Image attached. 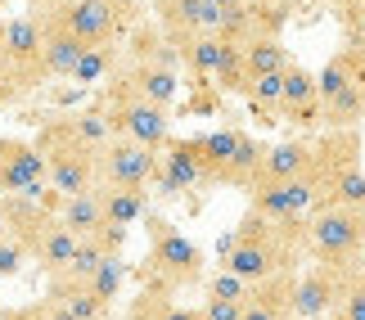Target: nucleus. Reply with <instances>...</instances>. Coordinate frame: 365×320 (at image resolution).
<instances>
[{
    "label": "nucleus",
    "instance_id": "nucleus-1",
    "mask_svg": "<svg viewBox=\"0 0 365 320\" xmlns=\"http://www.w3.org/2000/svg\"><path fill=\"white\" fill-rule=\"evenodd\" d=\"M221 262L244 284H262L275 275L302 271L307 262V217L302 221H271L257 212H244L226 239H221Z\"/></svg>",
    "mask_w": 365,
    "mask_h": 320
},
{
    "label": "nucleus",
    "instance_id": "nucleus-2",
    "mask_svg": "<svg viewBox=\"0 0 365 320\" xmlns=\"http://www.w3.org/2000/svg\"><path fill=\"white\" fill-rule=\"evenodd\" d=\"M176 145L185 149L199 167L203 185H226V190H252V176L262 167L266 145L248 131L221 127V131H199V135H176Z\"/></svg>",
    "mask_w": 365,
    "mask_h": 320
},
{
    "label": "nucleus",
    "instance_id": "nucleus-3",
    "mask_svg": "<svg viewBox=\"0 0 365 320\" xmlns=\"http://www.w3.org/2000/svg\"><path fill=\"white\" fill-rule=\"evenodd\" d=\"M145 239H149V248H145V262H140V280L145 284H163V289H172V294L203 289L207 257L176 221H167L163 212H149L145 217Z\"/></svg>",
    "mask_w": 365,
    "mask_h": 320
},
{
    "label": "nucleus",
    "instance_id": "nucleus-4",
    "mask_svg": "<svg viewBox=\"0 0 365 320\" xmlns=\"http://www.w3.org/2000/svg\"><path fill=\"white\" fill-rule=\"evenodd\" d=\"M36 154L46 158V185L54 199H77V194H91L100 185V172H95V149L77 135V127L68 122V113L41 122L36 131Z\"/></svg>",
    "mask_w": 365,
    "mask_h": 320
},
{
    "label": "nucleus",
    "instance_id": "nucleus-5",
    "mask_svg": "<svg viewBox=\"0 0 365 320\" xmlns=\"http://www.w3.org/2000/svg\"><path fill=\"white\" fill-rule=\"evenodd\" d=\"M307 257L320 267H365V207L325 203L307 217Z\"/></svg>",
    "mask_w": 365,
    "mask_h": 320
},
{
    "label": "nucleus",
    "instance_id": "nucleus-6",
    "mask_svg": "<svg viewBox=\"0 0 365 320\" xmlns=\"http://www.w3.org/2000/svg\"><path fill=\"white\" fill-rule=\"evenodd\" d=\"M316 91H320V131H361L365 122V91L352 81L343 50H334L316 68Z\"/></svg>",
    "mask_w": 365,
    "mask_h": 320
},
{
    "label": "nucleus",
    "instance_id": "nucleus-7",
    "mask_svg": "<svg viewBox=\"0 0 365 320\" xmlns=\"http://www.w3.org/2000/svg\"><path fill=\"white\" fill-rule=\"evenodd\" d=\"M104 118L113 127L118 140H131V145H145L153 154H163L167 140H172V108H158V104H145V100H131V95H104Z\"/></svg>",
    "mask_w": 365,
    "mask_h": 320
},
{
    "label": "nucleus",
    "instance_id": "nucleus-8",
    "mask_svg": "<svg viewBox=\"0 0 365 320\" xmlns=\"http://www.w3.org/2000/svg\"><path fill=\"white\" fill-rule=\"evenodd\" d=\"M41 41H46V32H41V19L32 9L19 14V19H5V41H0V63L9 68L14 77H19L23 91H36L46 86V63H41Z\"/></svg>",
    "mask_w": 365,
    "mask_h": 320
},
{
    "label": "nucleus",
    "instance_id": "nucleus-9",
    "mask_svg": "<svg viewBox=\"0 0 365 320\" xmlns=\"http://www.w3.org/2000/svg\"><path fill=\"white\" fill-rule=\"evenodd\" d=\"M36 14H50L59 27H68L81 46H122V27L113 19V9L104 0H54L50 9H36Z\"/></svg>",
    "mask_w": 365,
    "mask_h": 320
},
{
    "label": "nucleus",
    "instance_id": "nucleus-10",
    "mask_svg": "<svg viewBox=\"0 0 365 320\" xmlns=\"http://www.w3.org/2000/svg\"><path fill=\"white\" fill-rule=\"evenodd\" d=\"M347 275H352V271L320 267V262L302 267L298 271V289H293V316H298V320H329V316H339Z\"/></svg>",
    "mask_w": 365,
    "mask_h": 320
},
{
    "label": "nucleus",
    "instance_id": "nucleus-11",
    "mask_svg": "<svg viewBox=\"0 0 365 320\" xmlns=\"http://www.w3.org/2000/svg\"><path fill=\"white\" fill-rule=\"evenodd\" d=\"M104 95H131V100L172 108L176 95H180V73H176V68H163V63H131V59H122V68L104 81Z\"/></svg>",
    "mask_w": 365,
    "mask_h": 320
},
{
    "label": "nucleus",
    "instance_id": "nucleus-12",
    "mask_svg": "<svg viewBox=\"0 0 365 320\" xmlns=\"http://www.w3.org/2000/svg\"><path fill=\"white\" fill-rule=\"evenodd\" d=\"M0 194H27V199H50L46 185V158L36 154L23 135H0Z\"/></svg>",
    "mask_w": 365,
    "mask_h": 320
},
{
    "label": "nucleus",
    "instance_id": "nucleus-13",
    "mask_svg": "<svg viewBox=\"0 0 365 320\" xmlns=\"http://www.w3.org/2000/svg\"><path fill=\"white\" fill-rule=\"evenodd\" d=\"M95 172H100V185H118V190H149L153 172H158V154L145 145L131 140H108L95 158Z\"/></svg>",
    "mask_w": 365,
    "mask_h": 320
},
{
    "label": "nucleus",
    "instance_id": "nucleus-14",
    "mask_svg": "<svg viewBox=\"0 0 365 320\" xmlns=\"http://www.w3.org/2000/svg\"><path fill=\"white\" fill-rule=\"evenodd\" d=\"M279 122L298 127L302 135H320V91H316V73L307 63L293 59L279 77Z\"/></svg>",
    "mask_w": 365,
    "mask_h": 320
},
{
    "label": "nucleus",
    "instance_id": "nucleus-15",
    "mask_svg": "<svg viewBox=\"0 0 365 320\" xmlns=\"http://www.w3.org/2000/svg\"><path fill=\"white\" fill-rule=\"evenodd\" d=\"M153 23L172 36V46H180L190 36H217L221 5L217 0H158L153 5Z\"/></svg>",
    "mask_w": 365,
    "mask_h": 320
},
{
    "label": "nucleus",
    "instance_id": "nucleus-16",
    "mask_svg": "<svg viewBox=\"0 0 365 320\" xmlns=\"http://www.w3.org/2000/svg\"><path fill=\"white\" fill-rule=\"evenodd\" d=\"M312 158H316V135H293V140H275V145H266L262 167H257V176H252V190L284 185V180L302 176L307 167H312ZM252 190H248V194H252Z\"/></svg>",
    "mask_w": 365,
    "mask_h": 320
},
{
    "label": "nucleus",
    "instance_id": "nucleus-17",
    "mask_svg": "<svg viewBox=\"0 0 365 320\" xmlns=\"http://www.w3.org/2000/svg\"><path fill=\"white\" fill-rule=\"evenodd\" d=\"M0 207H5L9 239L32 257V248L41 244V234L54 226V203L50 199H27V194H0Z\"/></svg>",
    "mask_w": 365,
    "mask_h": 320
},
{
    "label": "nucleus",
    "instance_id": "nucleus-18",
    "mask_svg": "<svg viewBox=\"0 0 365 320\" xmlns=\"http://www.w3.org/2000/svg\"><path fill=\"white\" fill-rule=\"evenodd\" d=\"M293 289H298V271L262 280V284H248L240 320H298L293 316Z\"/></svg>",
    "mask_w": 365,
    "mask_h": 320
},
{
    "label": "nucleus",
    "instance_id": "nucleus-19",
    "mask_svg": "<svg viewBox=\"0 0 365 320\" xmlns=\"http://www.w3.org/2000/svg\"><path fill=\"white\" fill-rule=\"evenodd\" d=\"M36 19H41V32H46V41H41V63H46V77L50 81L73 77V68H77L81 54H86V46H81L68 27L54 23L50 14H36Z\"/></svg>",
    "mask_w": 365,
    "mask_h": 320
},
{
    "label": "nucleus",
    "instance_id": "nucleus-20",
    "mask_svg": "<svg viewBox=\"0 0 365 320\" xmlns=\"http://www.w3.org/2000/svg\"><path fill=\"white\" fill-rule=\"evenodd\" d=\"M122 320H199V307L176 302V294L163 284H140V294L126 302Z\"/></svg>",
    "mask_w": 365,
    "mask_h": 320
},
{
    "label": "nucleus",
    "instance_id": "nucleus-21",
    "mask_svg": "<svg viewBox=\"0 0 365 320\" xmlns=\"http://www.w3.org/2000/svg\"><path fill=\"white\" fill-rule=\"evenodd\" d=\"M54 217H59V226L73 230L77 239H91V234H100L108 226L104 207H100V190L77 194V199H59V203H54Z\"/></svg>",
    "mask_w": 365,
    "mask_h": 320
},
{
    "label": "nucleus",
    "instance_id": "nucleus-22",
    "mask_svg": "<svg viewBox=\"0 0 365 320\" xmlns=\"http://www.w3.org/2000/svg\"><path fill=\"white\" fill-rule=\"evenodd\" d=\"M95 190H100V207L108 226L131 230L135 221L149 217V190H118V185H95Z\"/></svg>",
    "mask_w": 365,
    "mask_h": 320
},
{
    "label": "nucleus",
    "instance_id": "nucleus-23",
    "mask_svg": "<svg viewBox=\"0 0 365 320\" xmlns=\"http://www.w3.org/2000/svg\"><path fill=\"white\" fill-rule=\"evenodd\" d=\"M289 63H293V50L284 46V36H252L244 46V73H248V81L275 77V73H284Z\"/></svg>",
    "mask_w": 365,
    "mask_h": 320
},
{
    "label": "nucleus",
    "instance_id": "nucleus-24",
    "mask_svg": "<svg viewBox=\"0 0 365 320\" xmlns=\"http://www.w3.org/2000/svg\"><path fill=\"white\" fill-rule=\"evenodd\" d=\"M77 244H81V239H77L73 230H63V226H59V217H54V226L41 234V244L32 248V262H36L41 271H46V280H50V275H59L68 262H73Z\"/></svg>",
    "mask_w": 365,
    "mask_h": 320
},
{
    "label": "nucleus",
    "instance_id": "nucleus-25",
    "mask_svg": "<svg viewBox=\"0 0 365 320\" xmlns=\"http://www.w3.org/2000/svg\"><path fill=\"white\" fill-rule=\"evenodd\" d=\"M180 54V68L199 81V86H207V81L217 77V63H221V36H190L176 46Z\"/></svg>",
    "mask_w": 365,
    "mask_h": 320
},
{
    "label": "nucleus",
    "instance_id": "nucleus-26",
    "mask_svg": "<svg viewBox=\"0 0 365 320\" xmlns=\"http://www.w3.org/2000/svg\"><path fill=\"white\" fill-rule=\"evenodd\" d=\"M118 68H122V46H91L77 59V68H73L68 81H77V86H104Z\"/></svg>",
    "mask_w": 365,
    "mask_h": 320
},
{
    "label": "nucleus",
    "instance_id": "nucleus-27",
    "mask_svg": "<svg viewBox=\"0 0 365 320\" xmlns=\"http://www.w3.org/2000/svg\"><path fill=\"white\" fill-rule=\"evenodd\" d=\"M212 86H217L221 95H240V100H248L252 81H248V73H244V46H230V41H221V63H217Z\"/></svg>",
    "mask_w": 365,
    "mask_h": 320
},
{
    "label": "nucleus",
    "instance_id": "nucleus-28",
    "mask_svg": "<svg viewBox=\"0 0 365 320\" xmlns=\"http://www.w3.org/2000/svg\"><path fill=\"white\" fill-rule=\"evenodd\" d=\"M86 284H91V294L100 298L104 307H113V302L122 298V284H126V262H122V257H104L100 271H95Z\"/></svg>",
    "mask_w": 365,
    "mask_h": 320
},
{
    "label": "nucleus",
    "instance_id": "nucleus-29",
    "mask_svg": "<svg viewBox=\"0 0 365 320\" xmlns=\"http://www.w3.org/2000/svg\"><path fill=\"white\" fill-rule=\"evenodd\" d=\"M339 320H365V267H356L347 275V289H343V307Z\"/></svg>",
    "mask_w": 365,
    "mask_h": 320
},
{
    "label": "nucleus",
    "instance_id": "nucleus-30",
    "mask_svg": "<svg viewBox=\"0 0 365 320\" xmlns=\"http://www.w3.org/2000/svg\"><path fill=\"white\" fill-rule=\"evenodd\" d=\"M343 59L352 68V81L365 91V27H352V32H343Z\"/></svg>",
    "mask_w": 365,
    "mask_h": 320
},
{
    "label": "nucleus",
    "instance_id": "nucleus-31",
    "mask_svg": "<svg viewBox=\"0 0 365 320\" xmlns=\"http://www.w3.org/2000/svg\"><path fill=\"white\" fill-rule=\"evenodd\" d=\"M203 298H235V302H244L248 284L240 280V275H230V271H217V275L203 280Z\"/></svg>",
    "mask_w": 365,
    "mask_h": 320
},
{
    "label": "nucleus",
    "instance_id": "nucleus-32",
    "mask_svg": "<svg viewBox=\"0 0 365 320\" xmlns=\"http://www.w3.org/2000/svg\"><path fill=\"white\" fill-rule=\"evenodd\" d=\"M244 316V302L235 298H203L199 302V320H240Z\"/></svg>",
    "mask_w": 365,
    "mask_h": 320
},
{
    "label": "nucleus",
    "instance_id": "nucleus-33",
    "mask_svg": "<svg viewBox=\"0 0 365 320\" xmlns=\"http://www.w3.org/2000/svg\"><path fill=\"white\" fill-rule=\"evenodd\" d=\"M27 257L14 239H0V280H14V275H23V267H27Z\"/></svg>",
    "mask_w": 365,
    "mask_h": 320
},
{
    "label": "nucleus",
    "instance_id": "nucleus-34",
    "mask_svg": "<svg viewBox=\"0 0 365 320\" xmlns=\"http://www.w3.org/2000/svg\"><path fill=\"white\" fill-rule=\"evenodd\" d=\"M104 5L113 9V19H118L122 32H131L135 23H145V9H140V0H104Z\"/></svg>",
    "mask_w": 365,
    "mask_h": 320
},
{
    "label": "nucleus",
    "instance_id": "nucleus-35",
    "mask_svg": "<svg viewBox=\"0 0 365 320\" xmlns=\"http://www.w3.org/2000/svg\"><path fill=\"white\" fill-rule=\"evenodd\" d=\"M320 5H329V9L343 19V32H352V27H365V19H361V5H356V0H320Z\"/></svg>",
    "mask_w": 365,
    "mask_h": 320
},
{
    "label": "nucleus",
    "instance_id": "nucleus-36",
    "mask_svg": "<svg viewBox=\"0 0 365 320\" xmlns=\"http://www.w3.org/2000/svg\"><path fill=\"white\" fill-rule=\"evenodd\" d=\"M23 95H27V91L19 86V77H14V73H9V68H5V63H0V108H9V104H19V100H23Z\"/></svg>",
    "mask_w": 365,
    "mask_h": 320
},
{
    "label": "nucleus",
    "instance_id": "nucleus-37",
    "mask_svg": "<svg viewBox=\"0 0 365 320\" xmlns=\"http://www.w3.org/2000/svg\"><path fill=\"white\" fill-rule=\"evenodd\" d=\"M36 311H41V320H77L59 298H41V302H36Z\"/></svg>",
    "mask_w": 365,
    "mask_h": 320
},
{
    "label": "nucleus",
    "instance_id": "nucleus-38",
    "mask_svg": "<svg viewBox=\"0 0 365 320\" xmlns=\"http://www.w3.org/2000/svg\"><path fill=\"white\" fill-rule=\"evenodd\" d=\"M36 316V302H27V307H5L0 311V320H32Z\"/></svg>",
    "mask_w": 365,
    "mask_h": 320
},
{
    "label": "nucleus",
    "instance_id": "nucleus-39",
    "mask_svg": "<svg viewBox=\"0 0 365 320\" xmlns=\"http://www.w3.org/2000/svg\"><path fill=\"white\" fill-rule=\"evenodd\" d=\"M0 239H9V226H5V207H0Z\"/></svg>",
    "mask_w": 365,
    "mask_h": 320
},
{
    "label": "nucleus",
    "instance_id": "nucleus-40",
    "mask_svg": "<svg viewBox=\"0 0 365 320\" xmlns=\"http://www.w3.org/2000/svg\"><path fill=\"white\" fill-rule=\"evenodd\" d=\"M356 5H361V19H365V0H356Z\"/></svg>",
    "mask_w": 365,
    "mask_h": 320
},
{
    "label": "nucleus",
    "instance_id": "nucleus-41",
    "mask_svg": "<svg viewBox=\"0 0 365 320\" xmlns=\"http://www.w3.org/2000/svg\"><path fill=\"white\" fill-rule=\"evenodd\" d=\"M32 320H41V311H36V316H32Z\"/></svg>",
    "mask_w": 365,
    "mask_h": 320
},
{
    "label": "nucleus",
    "instance_id": "nucleus-42",
    "mask_svg": "<svg viewBox=\"0 0 365 320\" xmlns=\"http://www.w3.org/2000/svg\"><path fill=\"white\" fill-rule=\"evenodd\" d=\"M149 5H158V0H149Z\"/></svg>",
    "mask_w": 365,
    "mask_h": 320
},
{
    "label": "nucleus",
    "instance_id": "nucleus-43",
    "mask_svg": "<svg viewBox=\"0 0 365 320\" xmlns=\"http://www.w3.org/2000/svg\"><path fill=\"white\" fill-rule=\"evenodd\" d=\"M329 320H339V316H329Z\"/></svg>",
    "mask_w": 365,
    "mask_h": 320
}]
</instances>
